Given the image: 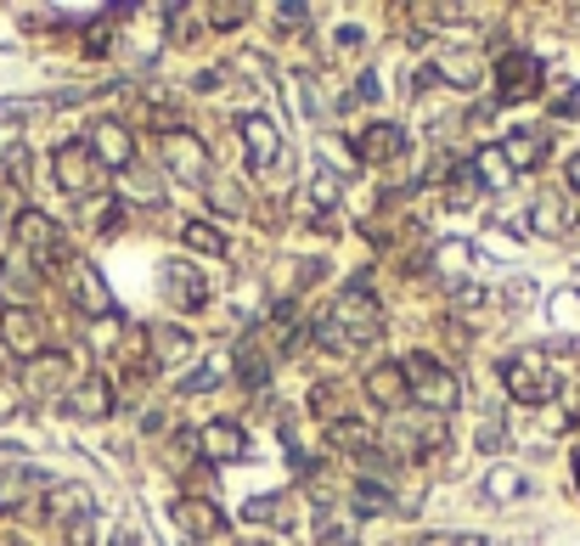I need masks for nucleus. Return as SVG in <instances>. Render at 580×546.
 <instances>
[{
    "label": "nucleus",
    "mask_w": 580,
    "mask_h": 546,
    "mask_svg": "<svg viewBox=\"0 0 580 546\" xmlns=\"http://www.w3.org/2000/svg\"><path fill=\"white\" fill-rule=\"evenodd\" d=\"M378 332H383V310L367 294L333 299L310 327V338H321V349H367V344H378Z\"/></svg>",
    "instance_id": "nucleus-1"
},
{
    "label": "nucleus",
    "mask_w": 580,
    "mask_h": 546,
    "mask_svg": "<svg viewBox=\"0 0 580 546\" xmlns=\"http://www.w3.org/2000/svg\"><path fill=\"white\" fill-rule=\"evenodd\" d=\"M400 378H406V400L418 406V411L446 417V411H457V400H462L457 373H451V367H440V360H434V355H423V349L400 360Z\"/></svg>",
    "instance_id": "nucleus-2"
},
{
    "label": "nucleus",
    "mask_w": 580,
    "mask_h": 546,
    "mask_svg": "<svg viewBox=\"0 0 580 546\" xmlns=\"http://www.w3.org/2000/svg\"><path fill=\"white\" fill-rule=\"evenodd\" d=\"M12 237H18L23 259H34V270H68V242L46 209H23L12 220Z\"/></svg>",
    "instance_id": "nucleus-3"
},
{
    "label": "nucleus",
    "mask_w": 580,
    "mask_h": 546,
    "mask_svg": "<svg viewBox=\"0 0 580 546\" xmlns=\"http://www.w3.org/2000/svg\"><path fill=\"white\" fill-rule=\"evenodd\" d=\"M51 180H57L68 198H91V192L102 187V163L91 158L86 141H62V147L51 152Z\"/></svg>",
    "instance_id": "nucleus-4"
},
{
    "label": "nucleus",
    "mask_w": 580,
    "mask_h": 546,
    "mask_svg": "<svg viewBox=\"0 0 580 546\" xmlns=\"http://www.w3.org/2000/svg\"><path fill=\"white\" fill-rule=\"evenodd\" d=\"M502 384H508V395H513L519 406H547L552 389H558L547 355H513L508 367H502Z\"/></svg>",
    "instance_id": "nucleus-5"
},
{
    "label": "nucleus",
    "mask_w": 580,
    "mask_h": 546,
    "mask_svg": "<svg viewBox=\"0 0 580 546\" xmlns=\"http://www.w3.org/2000/svg\"><path fill=\"white\" fill-rule=\"evenodd\" d=\"M163 169L176 180H187V187H209V141L192 136L187 125H176L163 136Z\"/></svg>",
    "instance_id": "nucleus-6"
},
{
    "label": "nucleus",
    "mask_w": 580,
    "mask_h": 546,
    "mask_svg": "<svg viewBox=\"0 0 580 546\" xmlns=\"http://www.w3.org/2000/svg\"><path fill=\"white\" fill-rule=\"evenodd\" d=\"M541 62L530 57V51H513V57H502L496 62V102H530V97H541Z\"/></svg>",
    "instance_id": "nucleus-7"
},
{
    "label": "nucleus",
    "mask_w": 580,
    "mask_h": 546,
    "mask_svg": "<svg viewBox=\"0 0 580 546\" xmlns=\"http://www.w3.org/2000/svg\"><path fill=\"white\" fill-rule=\"evenodd\" d=\"M86 147H91V158L102 163V169H136V136L119 125V119H91V130H86Z\"/></svg>",
    "instance_id": "nucleus-8"
},
{
    "label": "nucleus",
    "mask_w": 580,
    "mask_h": 546,
    "mask_svg": "<svg viewBox=\"0 0 580 546\" xmlns=\"http://www.w3.org/2000/svg\"><path fill=\"white\" fill-rule=\"evenodd\" d=\"M68 288H73V305L86 310L91 321H108V316H113V299H108V282L97 277V265L68 259Z\"/></svg>",
    "instance_id": "nucleus-9"
},
{
    "label": "nucleus",
    "mask_w": 580,
    "mask_h": 546,
    "mask_svg": "<svg viewBox=\"0 0 580 546\" xmlns=\"http://www.w3.org/2000/svg\"><path fill=\"white\" fill-rule=\"evenodd\" d=\"M163 299H170L181 316H198L209 305V288H203V277L187 259H170V265H163Z\"/></svg>",
    "instance_id": "nucleus-10"
},
{
    "label": "nucleus",
    "mask_w": 580,
    "mask_h": 546,
    "mask_svg": "<svg viewBox=\"0 0 580 546\" xmlns=\"http://www.w3.org/2000/svg\"><path fill=\"white\" fill-rule=\"evenodd\" d=\"M73 417H86V423H102V417H113V406H119V395H113V384L102 378V373H91V378H79V384H68V400H62Z\"/></svg>",
    "instance_id": "nucleus-11"
},
{
    "label": "nucleus",
    "mask_w": 580,
    "mask_h": 546,
    "mask_svg": "<svg viewBox=\"0 0 580 546\" xmlns=\"http://www.w3.org/2000/svg\"><path fill=\"white\" fill-rule=\"evenodd\" d=\"M0 344H7L12 355H23V360H34V355L46 349L40 316H34V310H0Z\"/></svg>",
    "instance_id": "nucleus-12"
},
{
    "label": "nucleus",
    "mask_w": 580,
    "mask_h": 546,
    "mask_svg": "<svg viewBox=\"0 0 580 546\" xmlns=\"http://www.w3.org/2000/svg\"><path fill=\"white\" fill-rule=\"evenodd\" d=\"M361 163H394L400 152H406V130L394 125V119H378V125H367L361 136H356V147H350Z\"/></svg>",
    "instance_id": "nucleus-13"
},
{
    "label": "nucleus",
    "mask_w": 580,
    "mask_h": 546,
    "mask_svg": "<svg viewBox=\"0 0 580 546\" xmlns=\"http://www.w3.org/2000/svg\"><path fill=\"white\" fill-rule=\"evenodd\" d=\"M34 294H40V270H34V259H23V254L0 259V299H7V310H29Z\"/></svg>",
    "instance_id": "nucleus-14"
},
{
    "label": "nucleus",
    "mask_w": 580,
    "mask_h": 546,
    "mask_svg": "<svg viewBox=\"0 0 580 546\" xmlns=\"http://www.w3.org/2000/svg\"><path fill=\"white\" fill-rule=\"evenodd\" d=\"M170 518H176L181 535H192V540H209V535L226 529V513H220L214 502H203V496H181V502L170 507Z\"/></svg>",
    "instance_id": "nucleus-15"
},
{
    "label": "nucleus",
    "mask_w": 580,
    "mask_h": 546,
    "mask_svg": "<svg viewBox=\"0 0 580 546\" xmlns=\"http://www.w3.org/2000/svg\"><path fill=\"white\" fill-rule=\"evenodd\" d=\"M361 389H367V400L378 406V411H406L411 400H406V378H400V360H383V367H372L367 378H361Z\"/></svg>",
    "instance_id": "nucleus-16"
},
{
    "label": "nucleus",
    "mask_w": 580,
    "mask_h": 546,
    "mask_svg": "<svg viewBox=\"0 0 580 546\" xmlns=\"http://www.w3.org/2000/svg\"><path fill=\"white\" fill-rule=\"evenodd\" d=\"M68 355L62 349H40L34 360H29V367H23V389L29 395H57V389H68Z\"/></svg>",
    "instance_id": "nucleus-17"
},
{
    "label": "nucleus",
    "mask_w": 580,
    "mask_h": 546,
    "mask_svg": "<svg viewBox=\"0 0 580 546\" xmlns=\"http://www.w3.org/2000/svg\"><path fill=\"white\" fill-rule=\"evenodd\" d=\"M237 130H242V147L254 152V163H260V169L282 163V136H277V125H271L266 113H248V119H237Z\"/></svg>",
    "instance_id": "nucleus-18"
},
{
    "label": "nucleus",
    "mask_w": 580,
    "mask_h": 546,
    "mask_svg": "<svg viewBox=\"0 0 580 546\" xmlns=\"http://www.w3.org/2000/svg\"><path fill=\"white\" fill-rule=\"evenodd\" d=\"M86 513H91V490L86 485H51L46 502H40L46 524H73V518H86Z\"/></svg>",
    "instance_id": "nucleus-19"
},
{
    "label": "nucleus",
    "mask_w": 580,
    "mask_h": 546,
    "mask_svg": "<svg viewBox=\"0 0 580 546\" xmlns=\"http://www.w3.org/2000/svg\"><path fill=\"white\" fill-rule=\"evenodd\" d=\"M198 445H203L209 463H242V457H248V439H242L237 423H209V428H198Z\"/></svg>",
    "instance_id": "nucleus-20"
},
{
    "label": "nucleus",
    "mask_w": 580,
    "mask_h": 546,
    "mask_svg": "<svg viewBox=\"0 0 580 546\" xmlns=\"http://www.w3.org/2000/svg\"><path fill=\"white\" fill-rule=\"evenodd\" d=\"M51 490V479L46 474H34V468H12V474H0V513H23V507H34V490Z\"/></svg>",
    "instance_id": "nucleus-21"
},
{
    "label": "nucleus",
    "mask_w": 580,
    "mask_h": 546,
    "mask_svg": "<svg viewBox=\"0 0 580 546\" xmlns=\"http://www.w3.org/2000/svg\"><path fill=\"white\" fill-rule=\"evenodd\" d=\"M429 73L446 79V85H457V90H468V85H479L484 62H479V51H451V46H446V51L429 62Z\"/></svg>",
    "instance_id": "nucleus-22"
},
{
    "label": "nucleus",
    "mask_w": 580,
    "mask_h": 546,
    "mask_svg": "<svg viewBox=\"0 0 580 546\" xmlns=\"http://www.w3.org/2000/svg\"><path fill=\"white\" fill-rule=\"evenodd\" d=\"M547 152H552V141H547L541 130H513V136L502 141V158H508L513 175H519V169H541Z\"/></svg>",
    "instance_id": "nucleus-23"
},
{
    "label": "nucleus",
    "mask_w": 580,
    "mask_h": 546,
    "mask_svg": "<svg viewBox=\"0 0 580 546\" xmlns=\"http://www.w3.org/2000/svg\"><path fill=\"white\" fill-rule=\"evenodd\" d=\"M237 378H242V389H254V395L271 384V355L260 349V332H248L237 344Z\"/></svg>",
    "instance_id": "nucleus-24"
},
{
    "label": "nucleus",
    "mask_w": 580,
    "mask_h": 546,
    "mask_svg": "<svg viewBox=\"0 0 580 546\" xmlns=\"http://www.w3.org/2000/svg\"><path fill=\"white\" fill-rule=\"evenodd\" d=\"M147 338H152V360H158V367H170V360H187V355H192V332H187V327L152 321Z\"/></svg>",
    "instance_id": "nucleus-25"
},
{
    "label": "nucleus",
    "mask_w": 580,
    "mask_h": 546,
    "mask_svg": "<svg viewBox=\"0 0 580 546\" xmlns=\"http://www.w3.org/2000/svg\"><path fill=\"white\" fill-rule=\"evenodd\" d=\"M350 507L367 518H394V490H383V479H356L350 485Z\"/></svg>",
    "instance_id": "nucleus-26"
},
{
    "label": "nucleus",
    "mask_w": 580,
    "mask_h": 546,
    "mask_svg": "<svg viewBox=\"0 0 580 546\" xmlns=\"http://www.w3.org/2000/svg\"><path fill=\"white\" fill-rule=\"evenodd\" d=\"M310 411H316L321 423H333V428H339V423H356V417H350V384H321V389L310 395Z\"/></svg>",
    "instance_id": "nucleus-27"
},
{
    "label": "nucleus",
    "mask_w": 580,
    "mask_h": 546,
    "mask_svg": "<svg viewBox=\"0 0 580 546\" xmlns=\"http://www.w3.org/2000/svg\"><path fill=\"white\" fill-rule=\"evenodd\" d=\"M524 490H530V479H524L519 468H490V474H484V496H490V502H519Z\"/></svg>",
    "instance_id": "nucleus-28"
},
{
    "label": "nucleus",
    "mask_w": 580,
    "mask_h": 546,
    "mask_svg": "<svg viewBox=\"0 0 580 546\" xmlns=\"http://www.w3.org/2000/svg\"><path fill=\"white\" fill-rule=\"evenodd\" d=\"M209 209H220V215H248V192L237 187V180H226V175H214L209 180Z\"/></svg>",
    "instance_id": "nucleus-29"
},
{
    "label": "nucleus",
    "mask_w": 580,
    "mask_h": 546,
    "mask_svg": "<svg viewBox=\"0 0 580 546\" xmlns=\"http://www.w3.org/2000/svg\"><path fill=\"white\" fill-rule=\"evenodd\" d=\"M181 242H187V248H198V254H231L226 231H220V226H209V220H187V226H181Z\"/></svg>",
    "instance_id": "nucleus-30"
},
{
    "label": "nucleus",
    "mask_w": 580,
    "mask_h": 546,
    "mask_svg": "<svg viewBox=\"0 0 580 546\" xmlns=\"http://www.w3.org/2000/svg\"><path fill=\"white\" fill-rule=\"evenodd\" d=\"M446 180H451V192H446V198H451V209H468V203L484 192V187H479V175H473V163H451V175H446Z\"/></svg>",
    "instance_id": "nucleus-31"
},
{
    "label": "nucleus",
    "mask_w": 580,
    "mask_h": 546,
    "mask_svg": "<svg viewBox=\"0 0 580 546\" xmlns=\"http://www.w3.org/2000/svg\"><path fill=\"white\" fill-rule=\"evenodd\" d=\"M473 175H479V187H484V180H490V187H508V180H513V169H508L502 147H484V152L473 158Z\"/></svg>",
    "instance_id": "nucleus-32"
},
{
    "label": "nucleus",
    "mask_w": 580,
    "mask_h": 546,
    "mask_svg": "<svg viewBox=\"0 0 580 546\" xmlns=\"http://www.w3.org/2000/svg\"><path fill=\"white\" fill-rule=\"evenodd\" d=\"M310 198H316L321 209H339V203H344V180H339V169H316V175H310Z\"/></svg>",
    "instance_id": "nucleus-33"
},
{
    "label": "nucleus",
    "mask_w": 580,
    "mask_h": 546,
    "mask_svg": "<svg viewBox=\"0 0 580 546\" xmlns=\"http://www.w3.org/2000/svg\"><path fill=\"white\" fill-rule=\"evenodd\" d=\"M18 158H23V125L18 119H0V175H12Z\"/></svg>",
    "instance_id": "nucleus-34"
},
{
    "label": "nucleus",
    "mask_w": 580,
    "mask_h": 546,
    "mask_svg": "<svg viewBox=\"0 0 580 546\" xmlns=\"http://www.w3.org/2000/svg\"><path fill=\"white\" fill-rule=\"evenodd\" d=\"M242 518L248 524H282L288 518V496H254V502L242 507Z\"/></svg>",
    "instance_id": "nucleus-35"
},
{
    "label": "nucleus",
    "mask_w": 580,
    "mask_h": 546,
    "mask_svg": "<svg viewBox=\"0 0 580 546\" xmlns=\"http://www.w3.org/2000/svg\"><path fill=\"white\" fill-rule=\"evenodd\" d=\"M198 450H203V445H198V434H192V428H176V434H170V457H176L181 468H192V463H198Z\"/></svg>",
    "instance_id": "nucleus-36"
},
{
    "label": "nucleus",
    "mask_w": 580,
    "mask_h": 546,
    "mask_svg": "<svg viewBox=\"0 0 580 546\" xmlns=\"http://www.w3.org/2000/svg\"><path fill=\"white\" fill-rule=\"evenodd\" d=\"M479 450H502L508 445V428H502V417H479Z\"/></svg>",
    "instance_id": "nucleus-37"
},
{
    "label": "nucleus",
    "mask_w": 580,
    "mask_h": 546,
    "mask_svg": "<svg viewBox=\"0 0 580 546\" xmlns=\"http://www.w3.org/2000/svg\"><path fill=\"white\" fill-rule=\"evenodd\" d=\"M536 231H547V237H558L563 231V215H558V198H541L536 203V220H530Z\"/></svg>",
    "instance_id": "nucleus-38"
},
{
    "label": "nucleus",
    "mask_w": 580,
    "mask_h": 546,
    "mask_svg": "<svg viewBox=\"0 0 580 546\" xmlns=\"http://www.w3.org/2000/svg\"><path fill=\"white\" fill-rule=\"evenodd\" d=\"M220 378H226V367H198V373L181 384V395H209V389H220Z\"/></svg>",
    "instance_id": "nucleus-39"
},
{
    "label": "nucleus",
    "mask_w": 580,
    "mask_h": 546,
    "mask_svg": "<svg viewBox=\"0 0 580 546\" xmlns=\"http://www.w3.org/2000/svg\"><path fill=\"white\" fill-rule=\"evenodd\" d=\"M62 540H68V546H97V518L86 513V518H73V524H62Z\"/></svg>",
    "instance_id": "nucleus-40"
},
{
    "label": "nucleus",
    "mask_w": 580,
    "mask_h": 546,
    "mask_svg": "<svg viewBox=\"0 0 580 546\" xmlns=\"http://www.w3.org/2000/svg\"><path fill=\"white\" fill-rule=\"evenodd\" d=\"M242 18H248V7H209V23L214 29H237Z\"/></svg>",
    "instance_id": "nucleus-41"
},
{
    "label": "nucleus",
    "mask_w": 580,
    "mask_h": 546,
    "mask_svg": "<svg viewBox=\"0 0 580 546\" xmlns=\"http://www.w3.org/2000/svg\"><path fill=\"white\" fill-rule=\"evenodd\" d=\"M361 46H367V34H361L356 23H344V29H339V51H361Z\"/></svg>",
    "instance_id": "nucleus-42"
},
{
    "label": "nucleus",
    "mask_w": 580,
    "mask_h": 546,
    "mask_svg": "<svg viewBox=\"0 0 580 546\" xmlns=\"http://www.w3.org/2000/svg\"><path fill=\"white\" fill-rule=\"evenodd\" d=\"M552 113H558V119H569V113H580V90H569V97H558V102H552Z\"/></svg>",
    "instance_id": "nucleus-43"
},
{
    "label": "nucleus",
    "mask_w": 580,
    "mask_h": 546,
    "mask_svg": "<svg viewBox=\"0 0 580 546\" xmlns=\"http://www.w3.org/2000/svg\"><path fill=\"white\" fill-rule=\"evenodd\" d=\"M563 180H569V192L580 198V152H574V158H563Z\"/></svg>",
    "instance_id": "nucleus-44"
},
{
    "label": "nucleus",
    "mask_w": 580,
    "mask_h": 546,
    "mask_svg": "<svg viewBox=\"0 0 580 546\" xmlns=\"http://www.w3.org/2000/svg\"><path fill=\"white\" fill-rule=\"evenodd\" d=\"M108 40H113V34H108V23H97V29H91V40H86V51L97 57V51H108Z\"/></svg>",
    "instance_id": "nucleus-45"
},
{
    "label": "nucleus",
    "mask_w": 580,
    "mask_h": 546,
    "mask_svg": "<svg viewBox=\"0 0 580 546\" xmlns=\"http://www.w3.org/2000/svg\"><path fill=\"white\" fill-rule=\"evenodd\" d=\"M277 18H282V23H310V7H282Z\"/></svg>",
    "instance_id": "nucleus-46"
},
{
    "label": "nucleus",
    "mask_w": 580,
    "mask_h": 546,
    "mask_svg": "<svg viewBox=\"0 0 580 546\" xmlns=\"http://www.w3.org/2000/svg\"><path fill=\"white\" fill-rule=\"evenodd\" d=\"M220 79H226L220 68H203V73H198V90H220Z\"/></svg>",
    "instance_id": "nucleus-47"
},
{
    "label": "nucleus",
    "mask_w": 580,
    "mask_h": 546,
    "mask_svg": "<svg viewBox=\"0 0 580 546\" xmlns=\"http://www.w3.org/2000/svg\"><path fill=\"white\" fill-rule=\"evenodd\" d=\"M446 546H484V535H457V540H446Z\"/></svg>",
    "instance_id": "nucleus-48"
},
{
    "label": "nucleus",
    "mask_w": 580,
    "mask_h": 546,
    "mask_svg": "<svg viewBox=\"0 0 580 546\" xmlns=\"http://www.w3.org/2000/svg\"><path fill=\"white\" fill-rule=\"evenodd\" d=\"M113 546H141V540L136 535H113Z\"/></svg>",
    "instance_id": "nucleus-49"
},
{
    "label": "nucleus",
    "mask_w": 580,
    "mask_h": 546,
    "mask_svg": "<svg viewBox=\"0 0 580 546\" xmlns=\"http://www.w3.org/2000/svg\"><path fill=\"white\" fill-rule=\"evenodd\" d=\"M574 485H580V450H574Z\"/></svg>",
    "instance_id": "nucleus-50"
}]
</instances>
